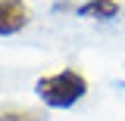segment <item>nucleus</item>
Masks as SVG:
<instances>
[{
  "instance_id": "obj_1",
  "label": "nucleus",
  "mask_w": 125,
  "mask_h": 121,
  "mask_svg": "<svg viewBox=\"0 0 125 121\" xmlns=\"http://www.w3.org/2000/svg\"><path fill=\"white\" fill-rule=\"evenodd\" d=\"M34 93L47 109H72L75 103L84 99L88 81L75 68H62V72H53V75H41L34 81Z\"/></svg>"
},
{
  "instance_id": "obj_2",
  "label": "nucleus",
  "mask_w": 125,
  "mask_h": 121,
  "mask_svg": "<svg viewBox=\"0 0 125 121\" xmlns=\"http://www.w3.org/2000/svg\"><path fill=\"white\" fill-rule=\"evenodd\" d=\"M31 22V9L22 0H0V37L19 34Z\"/></svg>"
},
{
  "instance_id": "obj_3",
  "label": "nucleus",
  "mask_w": 125,
  "mask_h": 121,
  "mask_svg": "<svg viewBox=\"0 0 125 121\" xmlns=\"http://www.w3.org/2000/svg\"><path fill=\"white\" fill-rule=\"evenodd\" d=\"M75 13L81 19H97V22H113L116 16L122 13V3L119 0H84L78 3Z\"/></svg>"
},
{
  "instance_id": "obj_4",
  "label": "nucleus",
  "mask_w": 125,
  "mask_h": 121,
  "mask_svg": "<svg viewBox=\"0 0 125 121\" xmlns=\"http://www.w3.org/2000/svg\"><path fill=\"white\" fill-rule=\"evenodd\" d=\"M0 121H44V115L31 109H0Z\"/></svg>"
}]
</instances>
